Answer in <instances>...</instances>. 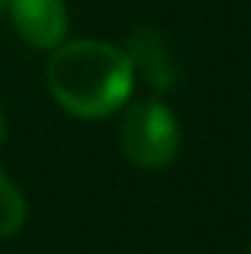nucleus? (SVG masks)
I'll return each instance as SVG.
<instances>
[{
	"instance_id": "1",
	"label": "nucleus",
	"mask_w": 251,
	"mask_h": 254,
	"mask_svg": "<svg viewBox=\"0 0 251 254\" xmlns=\"http://www.w3.org/2000/svg\"><path fill=\"white\" fill-rule=\"evenodd\" d=\"M45 87L71 116L103 119L129 103L135 74L120 45L103 39H71L52 49Z\"/></svg>"
},
{
	"instance_id": "8",
	"label": "nucleus",
	"mask_w": 251,
	"mask_h": 254,
	"mask_svg": "<svg viewBox=\"0 0 251 254\" xmlns=\"http://www.w3.org/2000/svg\"><path fill=\"white\" fill-rule=\"evenodd\" d=\"M248 254H251V251H248Z\"/></svg>"
},
{
	"instance_id": "4",
	"label": "nucleus",
	"mask_w": 251,
	"mask_h": 254,
	"mask_svg": "<svg viewBox=\"0 0 251 254\" xmlns=\"http://www.w3.org/2000/svg\"><path fill=\"white\" fill-rule=\"evenodd\" d=\"M13 29L32 45V49L52 52L68 36V10L62 0H10Z\"/></svg>"
},
{
	"instance_id": "5",
	"label": "nucleus",
	"mask_w": 251,
	"mask_h": 254,
	"mask_svg": "<svg viewBox=\"0 0 251 254\" xmlns=\"http://www.w3.org/2000/svg\"><path fill=\"white\" fill-rule=\"evenodd\" d=\"M26 222V196L19 187L0 171V238H10Z\"/></svg>"
},
{
	"instance_id": "7",
	"label": "nucleus",
	"mask_w": 251,
	"mask_h": 254,
	"mask_svg": "<svg viewBox=\"0 0 251 254\" xmlns=\"http://www.w3.org/2000/svg\"><path fill=\"white\" fill-rule=\"evenodd\" d=\"M6 10H10V0H0V16H3Z\"/></svg>"
},
{
	"instance_id": "2",
	"label": "nucleus",
	"mask_w": 251,
	"mask_h": 254,
	"mask_svg": "<svg viewBox=\"0 0 251 254\" xmlns=\"http://www.w3.org/2000/svg\"><path fill=\"white\" fill-rule=\"evenodd\" d=\"M116 138L126 161L142 171H161L177 158L181 129L177 116L158 100H135L123 110Z\"/></svg>"
},
{
	"instance_id": "6",
	"label": "nucleus",
	"mask_w": 251,
	"mask_h": 254,
	"mask_svg": "<svg viewBox=\"0 0 251 254\" xmlns=\"http://www.w3.org/2000/svg\"><path fill=\"white\" fill-rule=\"evenodd\" d=\"M3 138H6V113L0 110V142H3Z\"/></svg>"
},
{
	"instance_id": "3",
	"label": "nucleus",
	"mask_w": 251,
	"mask_h": 254,
	"mask_svg": "<svg viewBox=\"0 0 251 254\" xmlns=\"http://www.w3.org/2000/svg\"><path fill=\"white\" fill-rule=\"evenodd\" d=\"M123 52H126V58H129V64H132V74L142 77L155 93H164V90H171V87L177 84L181 68H177V62H174L171 45L164 42V36L158 29H151V26L135 29L129 39H126Z\"/></svg>"
}]
</instances>
